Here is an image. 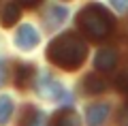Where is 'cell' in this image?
<instances>
[{
  "label": "cell",
  "instance_id": "2",
  "mask_svg": "<svg viewBox=\"0 0 128 126\" xmlns=\"http://www.w3.org/2000/svg\"><path fill=\"white\" fill-rule=\"evenodd\" d=\"M77 28L90 41H105L115 28V17L102 5H88L77 13Z\"/></svg>",
  "mask_w": 128,
  "mask_h": 126
},
{
  "label": "cell",
  "instance_id": "14",
  "mask_svg": "<svg viewBox=\"0 0 128 126\" xmlns=\"http://www.w3.org/2000/svg\"><path fill=\"white\" fill-rule=\"evenodd\" d=\"M115 88H118L122 94L128 96V71H122L118 77H115Z\"/></svg>",
  "mask_w": 128,
  "mask_h": 126
},
{
  "label": "cell",
  "instance_id": "10",
  "mask_svg": "<svg viewBox=\"0 0 128 126\" xmlns=\"http://www.w3.org/2000/svg\"><path fill=\"white\" fill-rule=\"evenodd\" d=\"M19 126H45V113L32 105H26L19 117Z\"/></svg>",
  "mask_w": 128,
  "mask_h": 126
},
{
  "label": "cell",
  "instance_id": "12",
  "mask_svg": "<svg viewBox=\"0 0 128 126\" xmlns=\"http://www.w3.org/2000/svg\"><path fill=\"white\" fill-rule=\"evenodd\" d=\"M11 113H13V98L2 94L0 96V126H4L11 120Z\"/></svg>",
  "mask_w": 128,
  "mask_h": 126
},
{
  "label": "cell",
  "instance_id": "6",
  "mask_svg": "<svg viewBox=\"0 0 128 126\" xmlns=\"http://www.w3.org/2000/svg\"><path fill=\"white\" fill-rule=\"evenodd\" d=\"M94 66L96 71H102V73H109L118 66V51L113 47H102L94 58Z\"/></svg>",
  "mask_w": 128,
  "mask_h": 126
},
{
  "label": "cell",
  "instance_id": "8",
  "mask_svg": "<svg viewBox=\"0 0 128 126\" xmlns=\"http://www.w3.org/2000/svg\"><path fill=\"white\" fill-rule=\"evenodd\" d=\"M109 115V105L105 103H94L88 107L86 111V120H88V126H100L102 122L107 120Z\"/></svg>",
  "mask_w": 128,
  "mask_h": 126
},
{
  "label": "cell",
  "instance_id": "5",
  "mask_svg": "<svg viewBox=\"0 0 128 126\" xmlns=\"http://www.w3.org/2000/svg\"><path fill=\"white\" fill-rule=\"evenodd\" d=\"M36 79V66L30 62H19L15 66V83L19 90H28Z\"/></svg>",
  "mask_w": 128,
  "mask_h": 126
},
{
  "label": "cell",
  "instance_id": "13",
  "mask_svg": "<svg viewBox=\"0 0 128 126\" xmlns=\"http://www.w3.org/2000/svg\"><path fill=\"white\" fill-rule=\"evenodd\" d=\"M66 9L64 7H58V5H54V7H49V13H47V24L49 26H60V24L66 19Z\"/></svg>",
  "mask_w": 128,
  "mask_h": 126
},
{
  "label": "cell",
  "instance_id": "9",
  "mask_svg": "<svg viewBox=\"0 0 128 126\" xmlns=\"http://www.w3.org/2000/svg\"><path fill=\"white\" fill-rule=\"evenodd\" d=\"M19 15H22V7L17 2H6V5H2V9H0V26H4V28L15 26Z\"/></svg>",
  "mask_w": 128,
  "mask_h": 126
},
{
  "label": "cell",
  "instance_id": "1",
  "mask_svg": "<svg viewBox=\"0 0 128 126\" xmlns=\"http://www.w3.org/2000/svg\"><path fill=\"white\" fill-rule=\"evenodd\" d=\"M88 58V43L77 32H62L47 45V60L62 71H77Z\"/></svg>",
  "mask_w": 128,
  "mask_h": 126
},
{
  "label": "cell",
  "instance_id": "16",
  "mask_svg": "<svg viewBox=\"0 0 128 126\" xmlns=\"http://www.w3.org/2000/svg\"><path fill=\"white\" fill-rule=\"evenodd\" d=\"M4 81H6V66H4V62L0 60V88H2Z\"/></svg>",
  "mask_w": 128,
  "mask_h": 126
},
{
  "label": "cell",
  "instance_id": "11",
  "mask_svg": "<svg viewBox=\"0 0 128 126\" xmlns=\"http://www.w3.org/2000/svg\"><path fill=\"white\" fill-rule=\"evenodd\" d=\"M81 86H83L86 94H100V92H105V79L98 77L96 73H92V75H88L81 81Z\"/></svg>",
  "mask_w": 128,
  "mask_h": 126
},
{
  "label": "cell",
  "instance_id": "3",
  "mask_svg": "<svg viewBox=\"0 0 128 126\" xmlns=\"http://www.w3.org/2000/svg\"><path fill=\"white\" fill-rule=\"evenodd\" d=\"M36 92L43 96V98H49V100H54V98H66V100H68V98H70V96L64 92L62 83L56 81L49 73H43V75L38 77V81H36Z\"/></svg>",
  "mask_w": 128,
  "mask_h": 126
},
{
  "label": "cell",
  "instance_id": "15",
  "mask_svg": "<svg viewBox=\"0 0 128 126\" xmlns=\"http://www.w3.org/2000/svg\"><path fill=\"white\" fill-rule=\"evenodd\" d=\"M118 126H128V103L122 107V111L118 115Z\"/></svg>",
  "mask_w": 128,
  "mask_h": 126
},
{
  "label": "cell",
  "instance_id": "7",
  "mask_svg": "<svg viewBox=\"0 0 128 126\" xmlns=\"http://www.w3.org/2000/svg\"><path fill=\"white\" fill-rule=\"evenodd\" d=\"M51 126H81V120H79V115H77V111H75V109L62 107L60 111L54 113Z\"/></svg>",
  "mask_w": 128,
  "mask_h": 126
},
{
  "label": "cell",
  "instance_id": "4",
  "mask_svg": "<svg viewBox=\"0 0 128 126\" xmlns=\"http://www.w3.org/2000/svg\"><path fill=\"white\" fill-rule=\"evenodd\" d=\"M15 45L19 47V49H32V47L38 45V32L34 26H30V24H22L17 30V34H15Z\"/></svg>",
  "mask_w": 128,
  "mask_h": 126
}]
</instances>
